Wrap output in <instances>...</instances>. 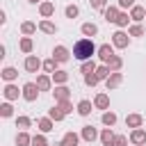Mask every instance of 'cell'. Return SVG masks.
Returning a JSON list of instances; mask_svg holds the SVG:
<instances>
[{
  "label": "cell",
  "mask_w": 146,
  "mask_h": 146,
  "mask_svg": "<svg viewBox=\"0 0 146 146\" xmlns=\"http://www.w3.org/2000/svg\"><path fill=\"white\" fill-rule=\"evenodd\" d=\"M96 52H98V48H96V43H94L91 39H80V41H75V46H73V57L80 59V62L91 59V55H96Z\"/></svg>",
  "instance_id": "cell-1"
},
{
  "label": "cell",
  "mask_w": 146,
  "mask_h": 146,
  "mask_svg": "<svg viewBox=\"0 0 146 146\" xmlns=\"http://www.w3.org/2000/svg\"><path fill=\"white\" fill-rule=\"evenodd\" d=\"M39 87H36V82H25L23 84V98L27 100V103H34L36 98H39Z\"/></svg>",
  "instance_id": "cell-2"
},
{
  "label": "cell",
  "mask_w": 146,
  "mask_h": 146,
  "mask_svg": "<svg viewBox=\"0 0 146 146\" xmlns=\"http://www.w3.org/2000/svg\"><path fill=\"white\" fill-rule=\"evenodd\" d=\"M128 43H130V36H128L123 30H116V32L112 34V46H114V48H121V50H123V48H128Z\"/></svg>",
  "instance_id": "cell-3"
},
{
  "label": "cell",
  "mask_w": 146,
  "mask_h": 146,
  "mask_svg": "<svg viewBox=\"0 0 146 146\" xmlns=\"http://www.w3.org/2000/svg\"><path fill=\"white\" fill-rule=\"evenodd\" d=\"M23 66H25V71H27V73H36L39 68H43V62H41L36 55H27Z\"/></svg>",
  "instance_id": "cell-4"
},
{
  "label": "cell",
  "mask_w": 146,
  "mask_h": 146,
  "mask_svg": "<svg viewBox=\"0 0 146 146\" xmlns=\"http://www.w3.org/2000/svg\"><path fill=\"white\" fill-rule=\"evenodd\" d=\"M98 59L103 62V64H107L112 57H114V46H110V43H103V46H98Z\"/></svg>",
  "instance_id": "cell-5"
},
{
  "label": "cell",
  "mask_w": 146,
  "mask_h": 146,
  "mask_svg": "<svg viewBox=\"0 0 146 146\" xmlns=\"http://www.w3.org/2000/svg\"><path fill=\"white\" fill-rule=\"evenodd\" d=\"M121 82H123V73H119V71H112V73H110V78L105 80V87H107V91H110V89H116Z\"/></svg>",
  "instance_id": "cell-6"
},
{
  "label": "cell",
  "mask_w": 146,
  "mask_h": 146,
  "mask_svg": "<svg viewBox=\"0 0 146 146\" xmlns=\"http://www.w3.org/2000/svg\"><path fill=\"white\" fill-rule=\"evenodd\" d=\"M130 141H132L135 146H144V144H146V130H144V128H135V130L130 132Z\"/></svg>",
  "instance_id": "cell-7"
},
{
  "label": "cell",
  "mask_w": 146,
  "mask_h": 146,
  "mask_svg": "<svg viewBox=\"0 0 146 146\" xmlns=\"http://www.w3.org/2000/svg\"><path fill=\"white\" fill-rule=\"evenodd\" d=\"M52 57L62 64V62H68L71 55H68V48H66V46H55V48H52Z\"/></svg>",
  "instance_id": "cell-8"
},
{
  "label": "cell",
  "mask_w": 146,
  "mask_h": 146,
  "mask_svg": "<svg viewBox=\"0 0 146 146\" xmlns=\"http://www.w3.org/2000/svg\"><path fill=\"white\" fill-rule=\"evenodd\" d=\"M18 94H23V91H18V87H16V84H11V82H9V84H5V89H2V96H5L7 100H16V98H18Z\"/></svg>",
  "instance_id": "cell-9"
},
{
  "label": "cell",
  "mask_w": 146,
  "mask_h": 146,
  "mask_svg": "<svg viewBox=\"0 0 146 146\" xmlns=\"http://www.w3.org/2000/svg\"><path fill=\"white\" fill-rule=\"evenodd\" d=\"M80 137H82L84 141H96V139H98L100 135H98V130H96L94 125H84V128H82V135H80Z\"/></svg>",
  "instance_id": "cell-10"
},
{
  "label": "cell",
  "mask_w": 146,
  "mask_h": 146,
  "mask_svg": "<svg viewBox=\"0 0 146 146\" xmlns=\"http://www.w3.org/2000/svg\"><path fill=\"white\" fill-rule=\"evenodd\" d=\"M119 14H121V11H119V7H112V5L103 9V16H105V21H107V23H116Z\"/></svg>",
  "instance_id": "cell-11"
},
{
  "label": "cell",
  "mask_w": 146,
  "mask_h": 146,
  "mask_svg": "<svg viewBox=\"0 0 146 146\" xmlns=\"http://www.w3.org/2000/svg\"><path fill=\"white\" fill-rule=\"evenodd\" d=\"M52 96H55V100H68V98H71V89L64 87V84H59V87H55Z\"/></svg>",
  "instance_id": "cell-12"
},
{
  "label": "cell",
  "mask_w": 146,
  "mask_h": 146,
  "mask_svg": "<svg viewBox=\"0 0 146 146\" xmlns=\"http://www.w3.org/2000/svg\"><path fill=\"white\" fill-rule=\"evenodd\" d=\"M0 75H2V80H7V82H14V80L18 78V71H16L14 66H5V68L0 71Z\"/></svg>",
  "instance_id": "cell-13"
},
{
  "label": "cell",
  "mask_w": 146,
  "mask_h": 146,
  "mask_svg": "<svg viewBox=\"0 0 146 146\" xmlns=\"http://www.w3.org/2000/svg\"><path fill=\"white\" fill-rule=\"evenodd\" d=\"M94 107H98V110H107V107H110V96H107V94H98V96L94 98Z\"/></svg>",
  "instance_id": "cell-14"
},
{
  "label": "cell",
  "mask_w": 146,
  "mask_h": 146,
  "mask_svg": "<svg viewBox=\"0 0 146 146\" xmlns=\"http://www.w3.org/2000/svg\"><path fill=\"white\" fill-rule=\"evenodd\" d=\"M141 121H144L141 114H128V116H125V125L132 128V130H135V128H141Z\"/></svg>",
  "instance_id": "cell-15"
},
{
  "label": "cell",
  "mask_w": 146,
  "mask_h": 146,
  "mask_svg": "<svg viewBox=\"0 0 146 146\" xmlns=\"http://www.w3.org/2000/svg\"><path fill=\"white\" fill-rule=\"evenodd\" d=\"M114 137H116V135L112 132V128H105V130L100 132V137H98V139H100V144H103V146H112Z\"/></svg>",
  "instance_id": "cell-16"
},
{
  "label": "cell",
  "mask_w": 146,
  "mask_h": 146,
  "mask_svg": "<svg viewBox=\"0 0 146 146\" xmlns=\"http://www.w3.org/2000/svg\"><path fill=\"white\" fill-rule=\"evenodd\" d=\"M39 14H41L43 18H50V16L55 14V5H52V2H41V5H39Z\"/></svg>",
  "instance_id": "cell-17"
},
{
  "label": "cell",
  "mask_w": 146,
  "mask_h": 146,
  "mask_svg": "<svg viewBox=\"0 0 146 146\" xmlns=\"http://www.w3.org/2000/svg\"><path fill=\"white\" fill-rule=\"evenodd\" d=\"M91 107H94V105H91V100H87V98H84V100H80V103H78V114H80V116H89V114H91Z\"/></svg>",
  "instance_id": "cell-18"
},
{
  "label": "cell",
  "mask_w": 146,
  "mask_h": 146,
  "mask_svg": "<svg viewBox=\"0 0 146 146\" xmlns=\"http://www.w3.org/2000/svg\"><path fill=\"white\" fill-rule=\"evenodd\" d=\"M48 116H50L52 121H62V119H64L66 114H64V110H62V107H59V105L55 103V105H52V107L48 110Z\"/></svg>",
  "instance_id": "cell-19"
},
{
  "label": "cell",
  "mask_w": 146,
  "mask_h": 146,
  "mask_svg": "<svg viewBox=\"0 0 146 146\" xmlns=\"http://www.w3.org/2000/svg\"><path fill=\"white\" fill-rule=\"evenodd\" d=\"M39 30H41V32H46V34H55V32H57V25H55V23H50L48 18H43V21L39 23Z\"/></svg>",
  "instance_id": "cell-20"
},
{
  "label": "cell",
  "mask_w": 146,
  "mask_h": 146,
  "mask_svg": "<svg viewBox=\"0 0 146 146\" xmlns=\"http://www.w3.org/2000/svg\"><path fill=\"white\" fill-rule=\"evenodd\" d=\"M80 30H82L84 36H96V34H98V25H96V23H82Z\"/></svg>",
  "instance_id": "cell-21"
},
{
  "label": "cell",
  "mask_w": 146,
  "mask_h": 146,
  "mask_svg": "<svg viewBox=\"0 0 146 146\" xmlns=\"http://www.w3.org/2000/svg\"><path fill=\"white\" fill-rule=\"evenodd\" d=\"M144 16H146V9H144V7L135 5V7L130 9V18H132V21H144Z\"/></svg>",
  "instance_id": "cell-22"
},
{
  "label": "cell",
  "mask_w": 146,
  "mask_h": 146,
  "mask_svg": "<svg viewBox=\"0 0 146 146\" xmlns=\"http://www.w3.org/2000/svg\"><path fill=\"white\" fill-rule=\"evenodd\" d=\"M36 87H39L41 91H48V89L52 87V80H50L48 75H39V78H36Z\"/></svg>",
  "instance_id": "cell-23"
},
{
  "label": "cell",
  "mask_w": 146,
  "mask_h": 146,
  "mask_svg": "<svg viewBox=\"0 0 146 146\" xmlns=\"http://www.w3.org/2000/svg\"><path fill=\"white\" fill-rule=\"evenodd\" d=\"M36 125H39L41 132H50V130H52V119H50V116H43V119L36 121Z\"/></svg>",
  "instance_id": "cell-24"
},
{
  "label": "cell",
  "mask_w": 146,
  "mask_h": 146,
  "mask_svg": "<svg viewBox=\"0 0 146 146\" xmlns=\"http://www.w3.org/2000/svg\"><path fill=\"white\" fill-rule=\"evenodd\" d=\"M16 146H32V137L23 130V132H18L16 135Z\"/></svg>",
  "instance_id": "cell-25"
},
{
  "label": "cell",
  "mask_w": 146,
  "mask_h": 146,
  "mask_svg": "<svg viewBox=\"0 0 146 146\" xmlns=\"http://www.w3.org/2000/svg\"><path fill=\"white\" fill-rule=\"evenodd\" d=\"M96 68H98V66H96V62H94V59H87V62H82V66H80V71H82L84 75L96 73Z\"/></svg>",
  "instance_id": "cell-26"
},
{
  "label": "cell",
  "mask_w": 146,
  "mask_h": 146,
  "mask_svg": "<svg viewBox=\"0 0 146 146\" xmlns=\"http://www.w3.org/2000/svg\"><path fill=\"white\" fill-rule=\"evenodd\" d=\"M52 80H55V84H66V82H68V73L57 68V71L52 73Z\"/></svg>",
  "instance_id": "cell-27"
},
{
  "label": "cell",
  "mask_w": 146,
  "mask_h": 146,
  "mask_svg": "<svg viewBox=\"0 0 146 146\" xmlns=\"http://www.w3.org/2000/svg\"><path fill=\"white\" fill-rule=\"evenodd\" d=\"M57 64H59V62H57V59H55V57H50V59H46V62H43V71H46V73H50V75H52V73H55V71H57Z\"/></svg>",
  "instance_id": "cell-28"
},
{
  "label": "cell",
  "mask_w": 146,
  "mask_h": 146,
  "mask_svg": "<svg viewBox=\"0 0 146 146\" xmlns=\"http://www.w3.org/2000/svg\"><path fill=\"white\" fill-rule=\"evenodd\" d=\"M64 141H66L68 146H78V144H80V135H75L73 130H68V132L64 135Z\"/></svg>",
  "instance_id": "cell-29"
},
{
  "label": "cell",
  "mask_w": 146,
  "mask_h": 146,
  "mask_svg": "<svg viewBox=\"0 0 146 146\" xmlns=\"http://www.w3.org/2000/svg\"><path fill=\"white\" fill-rule=\"evenodd\" d=\"M21 32H23L25 36H30V34H34V32H36V25H34L32 21H25V23L21 25Z\"/></svg>",
  "instance_id": "cell-30"
},
{
  "label": "cell",
  "mask_w": 146,
  "mask_h": 146,
  "mask_svg": "<svg viewBox=\"0 0 146 146\" xmlns=\"http://www.w3.org/2000/svg\"><path fill=\"white\" fill-rule=\"evenodd\" d=\"M107 66H110V71H121V66H123V59H121L119 55H114V57L107 62Z\"/></svg>",
  "instance_id": "cell-31"
},
{
  "label": "cell",
  "mask_w": 146,
  "mask_h": 146,
  "mask_svg": "<svg viewBox=\"0 0 146 146\" xmlns=\"http://www.w3.org/2000/svg\"><path fill=\"white\" fill-rule=\"evenodd\" d=\"M130 21H132V18H130V14H128V11H121V14H119V18H116V25H119V27H128V23H130Z\"/></svg>",
  "instance_id": "cell-32"
},
{
  "label": "cell",
  "mask_w": 146,
  "mask_h": 146,
  "mask_svg": "<svg viewBox=\"0 0 146 146\" xmlns=\"http://www.w3.org/2000/svg\"><path fill=\"white\" fill-rule=\"evenodd\" d=\"M110 73H112V71H110V66H107V64H103V66H98V68H96L98 80H107V78H110Z\"/></svg>",
  "instance_id": "cell-33"
},
{
  "label": "cell",
  "mask_w": 146,
  "mask_h": 146,
  "mask_svg": "<svg viewBox=\"0 0 146 146\" xmlns=\"http://www.w3.org/2000/svg\"><path fill=\"white\" fill-rule=\"evenodd\" d=\"M100 119H103V123H105L107 128H112V125L116 123V114H114V112H105V114H103Z\"/></svg>",
  "instance_id": "cell-34"
},
{
  "label": "cell",
  "mask_w": 146,
  "mask_h": 146,
  "mask_svg": "<svg viewBox=\"0 0 146 146\" xmlns=\"http://www.w3.org/2000/svg\"><path fill=\"white\" fill-rule=\"evenodd\" d=\"M64 14H66V18H78L80 9H78V5H68V7L64 9Z\"/></svg>",
  "instance_id": "cell-35"
},
{
  "label": "cell",
  "mask_w": 146,
  "mask_h": 146,
  "mask_svg": "<svg viewBox=\"0 0 146 146\" xmlns=\"http://www.w3.org/2000/svg\"><path fill=\"white\" fill-rule=\"evenodd\" d=\"M18 46H21V50H23V52H32V39H30V36H23Z\"/></svg>",
  "instance_id": "cell-36"
},
{
  "label": "cell",
  "mask_w": 146,
  "mask_h": 146,
  "mask_svg": "<svg viewBox=\"0 0 146 146\" xmlns=\"http://www.w3.org/2000/svg\"><path fill=\"white\" fill-rule=\"evenodd\" d=\"M0 114H2L5 119H9V116L14 114V107H11L9 103H2V105H0Z\"/></svg>",
  "instance_id": "cell-37"
},
{
  "label": "cell",
  "mask_w": 146,
  "mask_h": 146,
  "mask_svg": "<svg viewBox=\"0 0 146 146\" xmlns=\"http://www.w3.org/2000/svg\"><path fill=\"white\" fill-rule=\"evenodd\" d=\"M16 125L23 128V130H27V128L32 125V121H30V116H18V119H16Z\"/></svg>",
  "instance_id": "cell-38"
},
{
  "label": "cell",
  "mask_w": 146,
  "mask_h": 146,
  "mask_svg": "<svg viewBox=\"0 0 146 146\" xmlns=\"http://www.w3.org/2000/svg\"><path fill=\"white\" fill-rule=\"evenodd\" d=\"M100 80H98V75L96 73H89V75H84V84H89V87H96Z\"/></svg>",
  "instance_id": "cell-39"
},
{
  "label": "cell",
  "mask_w": 146,
  "mask_h": 146,
  "mask_svg": "<svg viewBox=\"0 0 146 146\" xmlns=\"http://www.w3.org/2000/svg\"><path fill=\"white\" fill-rule=\"evenodd\" d=\"M32 146H48V139L43 135H34L32 137Z\"/></svg>",
  "instance_id": "cell-40"
},
{
  "label": "cell",
  "mask_w": 146,
  "mask_h": 146,
  "mask_svg": "<svg viewBox=\"0 0 146 146\" xmlns=\"http://www.w3.org/2000/svg\"><path fill=\"white\" fill-rule=\"evenodd\" d=\"M128 34H130V36H144V27H141V25H132V27L128 30Z\"/></svg>",
  "instance_id": "cell-41"
},
{
  "label": "cell",
  "mask_w": 146,
  "mask_h": 146,
  "mask_svg": "<svg viewBox=\"0 0 146 146\" xmlns=\"http://www.w3.org/2000/svg\"><path fill=\"white\" fill-rule=\"evenodd\" d=\"M57 105L64 110V114H68V112H73V105L68 103V100H57Z\"/></svg>",
  "instance_id": "cell-42"
},
{
  "label": "cell",
  "mask_w": 146,
  "mask_h": 146,
  "mask_svg": "<svg viewBox=\"0 0 146 146\" xmlns=\"http://www.w3.org/2000/svg\"><path fill=\"white\" fill-rule=\"evenodd\" d=\"M112 146H128V139H125L123 135H116L114 141H112Z\"/></svg>",
  "instance_id": "cell-43"
},
{
  "label": "cell",
  "mask_w": 146,
  "mask_h": 146,
  "mask_svg": "<svg viewBox=\"0 0 146 146\" xmlns=\"http://www.w3.org/2000/svg\"><path fill=\"white\" fill-rule=\"evenodd\" d=\"M116 7H119V9H128V7L132 9V7H135V0H119Z\"/></svg>",
  "instance_id": "cell-44"
},
{
  "label": "cell",
  "mask_w": 146,
  "mask_h": 146,
  "mask_svg": "<svg viewBox=\"0 0 146 146\" xmlns=\"http://www.w3.org/2000/svg\"><path fill=\"white\" fill-rule=\"evenodd\" d=\"M105 2H107V0H89V5H91L94 9H105Z\"/></svg>",
  "instance_id": "cell-45"
},
{
  "label": "cell",
  "mask_w": 146,
  "mask_h": 146,
  "mask_svg": "<svg viewBox=\"0 0 146 146\" xmlns=\"http://www.w3.org/2000/svg\"><path fill=\"white\" fill-rule=\"evenodd\" d=\"M57 146H68V144H66V141H64V139H62V141H59V144H57Z\"/></svg>",
  "instance_id": "cell-46"
},
{
  "label": "cell",
  "mask_w": 146,
  "mask_h": 146,
  "mask_svg": "<svg viewBox=\"0 0 146 146\" xmlns=\"http://www.w3.org/2000/svg\"><path fill=\"white\" fill-rule=\"evenodd\" d=\"M27 2H32V5H36V2H41V0H27Z\"/></svg>",
  "instance_id": "cell-47"
}]
</instances>
